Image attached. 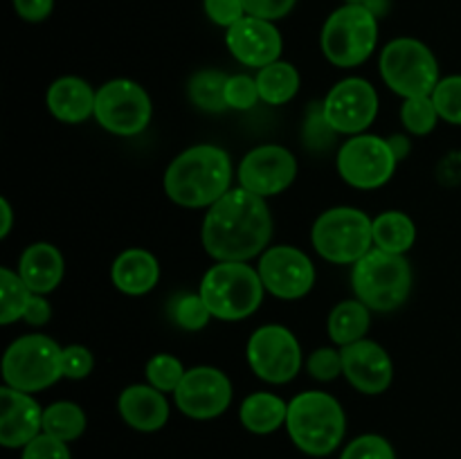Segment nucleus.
Wrapping results in <instances>:
<instances>
[{
    "mask_svg": "<svg viewBox=\"0 0 461 459\" xmlns=\"http://www.w3.org/2000/svg\"><path fill=\"white\" fill-rule=\"evenodd\" d=\"M95 356L88 346L84 345H68L63 346V378L70 381H84L93 374Z\"/></svg>",
    "mask_w": 461,
    "mask_h": 459,
    "instance_id": "obj_38",
    "label": "nucleus"
},
{
    "mask_svg": "<svg viewBox=\"0 0 461 459\" xmlns=\"http://www.w3.org/2000/svg\"><path fill=\"white\" fill-rule=\"evenodd\" d=\"M111 279L117 291L124 295H147L160 282V264L144 248H129L113 261Z\"/></svg>",
    "mask_w": 461,
    "mask_h": 459,
    "instance_id": "obj_23",
    "label": "nucleus"
},
{
    "mask_svg": "<svg viewBox=\"0 0 461 459\" xmlns=\"http://www.w3.org/2000/svg\"><path fill=\"white\" fill-rule=\"evenodd\" d=\"M97 90L81 76H61L45 93V106L54 120L63 124H84L95 117Z\"/></svg>",
    "mask_w": 461,
    "mask_h": 459,
    "instance_id": "obj_21",
    "label": "nucleus"
},
{
    "mask_svg": "<svg viewBox=\"0 0 461 459\" xmlns=\"http://www.w3.org/2000/svg\"><path fill=\"white\" fill-rule=\"evenodd\" d=\"M239 187L261 198L284 194L297 178V160L282 144H259L237 166Z\"/></svg>",
    "mask_w": 461,
    "mask_h": 459,
    "instance_id": "obj_15",
    "label": "nucleus"
},
{
    "mask_svg": "<svg viewBox=\"0 0 461 459\" xmlns=\"http://www.w3.org/2000/svg\"><path fill=\"white\" fill-rule=\"evenodd\" d=\"M225 102L232 111H250L261 102L257 79L250 75H230L228 86H225Z\"/></svg>",
    "mask_w": 461,
    "mask_h": 459,
    "instance_id": "obj_37",
    "label": "nucleus"
},
{
    "mask_svg": "<svg viewBox=\"0 0 461 459\" xmlns=\"http://www.w3.org/2000/svg\"><path fill=\"white\" fill-rule=\"evenodd\" d=\"M266 292L277 300H302L315 284V266L304 250L295 246H273L257 264Z\"/></svg>",
    "mask_w": 461,
    "mask_h": 459,
    "instance_id": "obj_14",
    "label": "nucleus"
},
{
    "mask_svg": "<svg viewBox=\"0 0 461 459\" xmlns=\"http://www.w3.org/2000/svg\"><path fill=\"white\" fill-rule=\"evenodd\" d=\"M225 45L241 66L257 68V70L279 61L284 50V40L277 25L255 16H243L241 21L228 27L225 30Z\"/></svg>",
    "mask_w": 461,
    "mask_h": 459,
    "instance_id": "obj_17",
    "label": "nucleus"
},
{
    "mask_svg": "<svg viewBox=\"0 0 461 459\" xmlns=\"http://www.w3.org/2000/svg\"><path fill=\"white\" fill-rule=\"evenodd\" d=\"M117 410L126 426L138 432H158L169 421V400L165 392L156 390L149 382L124 387L117 399Z\"/></svg>",
    "mask_w": 461,
    "mask_h": 459,
    "instance_id": "obj_20",
    "label": "nucleus"
},
{
    "mask_svg": "<svg viewBox=\"0 0 461 459\" xmlns=\"http://www.w3.org/2000/svg\"><path fill=\"white\" fill-rule=\"evenodd\" d=\"M342 376L360 394L378 396L394 381V363L385 346L363 338L354 345L342 346Z\"/></svg>",
    "mask_w": 461,
    "mask_h": 459,
    "instance_id": "obj_18",
    "label": "nucleus"
},
{
    "mask_svg": "<svg viewBox=\"0 0 461 459\" xmlns=\"http://www.w3.org/2000/svg\"><path fill=\"white\" fill-rule=\"evenodd\" d=\"M43 432V408L34 394L0 387V444L5 448H25Z\"/></svg>",
    "mask_w": 461,
    "mask_h": 459,
    "instance_id": "obj_19",
    "label": "nucleus"
},
{
    "mask_svg": "<svg viewBox=\"0 0 461 459\" xmlns=\"http://www.w3.org/2000/svg\"><path fill=\"white\" fill-rule=\"evenodd\" d=\"M14 12L27 22H41L54 12V0H12Z\"/></svg>",
    "mask_w": 461,
    "mask_h": 459,
    "instance_id": "obj_42",
    "label": "nucleus"
},
{
    "mask_svg": "<svg viewBox=\"0 0 461 459\" xmlns=\"http://www.w3.org/2000/svg\"><path fill=\"white\" fill-rule=\"evenodd\" d=\"M336 166L347 184L369 192V189H381L390 183L392 176L396 174L399 160L387 138L360 133L342 142Z\"/></svg>",
    "mask_w": 461,
    "mask_h": 459,
    "instance_id": "obj_12",
    "label": "nucleus"
},
{
    "mask_svg": "<svg viewBox=\"0 0 461 459\" xmlns=\"http://www.w3.org/2000/svg\"><path fill=\"white\" fill-rule=\"evenodd\" d=\"M255 79L261 102L270 106H284L300 93V72L293 63L282 58L257 70Z\"/></svg>",
    "mask_w": 461,
    "mask_h": 459,
    "instance_id": "obj_27",
    "label": "nucleus"
},
{
    "mask_svg": "<svg viewBox=\"0 0 461 459\" xmlns=\"http://www.w3.org/2000/svg\"><path fill=\"white\" fill-rule=\"evenodd\" d=\"M372 324V310L360 300H345L329 313V338L336 346H349L363 340Z\"/></svg>",
    "mask_w": 461,
    "mask_h": 459,
    "instance_id": "obj_26",
    "label": "nucleus"
},
{
    "mask_svg": "<svg viewBox=\"0 0 461 459\" xmlns=\"http://www.w3.org/2000/svg\"><path fill=\"white\" fill-rule=\"evenodd\" d=\"M430 97L441 120L461 126V75L444 76Z\"/></svg>",
    "mask_w": 461,
    "mask_h": 459,
    "instance_id": "obj_34",
    "label": "nucleus"
},
{
    "mask_svg": "<svg viewBox=\"0 0 461 459\" xmlns=\"http://www.w3.org/2000/svg\"><path fill=\"white\" fill-rule=\"evenodd\" d=\"M34 292L30 291L18 270L0 268V324H14L23 320V313L27 309V302Z\"/></svg>",
    "mask_w": 461,
    "mask_h": 459,
    "instance_id": "obj_30",
    "label": "nucleus"
},
{
    "mask_svg": "<svg viewBox=\"0 0 461 459\" xmlns=\"http://www.w3.org/2000/svg\"><path fill=\"white\" fill-rule=\"evenodd\" d=\"M378 16L367 4L345 3L322 25L320 48L336 68H358L376 52Z\"/></svg>",
    "mask_w": 461,
    "mask_h": 459,
    "instance_id": "obj_6",
    "label": "nucleus"
},
{
    "mask_svg": "<svg viewBox=\"0 0 461 459\" xmlns=\"http://www.w3.org/2000/svg\"><path fill=\"white\" fill-rule=\"evenodd\" d=\"M23 320H25L30 327H45V324L52 320V304L48 302V297L34 292V295L30 297V302H27Z\"/></svg>",
    "mask_w": 461,
    "mask_h": 459,
    "instance_id": "obj_43",
    "label": "nucleus"
},
{
    "mask_svg": "<svg viewBox=\"0 0 461 459\" xmlns=\"http://www.w3.org/2000/svg\"><path fill=\"white\" fill-rule=\"evenodd\" d=\"M273 225L266 198L232 187L207 207L201 241L214 261H250L268 250Z\"/></svg>",
    "mask_w": 461,
    "mask_h": 459,
    "instance_id": "obj_1",
    "label": "nucleus"
},
{
    "mask_svg": "<svg viewBox=\"0 0 461 459\" xmlns=\"http://www.w3.org/2000/svg\"><path fill=\"white\" fill-rule=\"evenodd\" d=\"M378 70L383 84L403 99L428 97L441 81L439 61L432 50L412 36L390 40L381 50Z\"/></svg>",
    "mask_w": 461,
    "mask_h": 459,
    "instance_id": "obj_8",
    "label": "nucleus"
},
{
    "mask_svg": "<svg viewBox=\"0 0 461 459\" xmlns=\"http://www.w3.org/2000/svg\"><path fill=\"white\" fill-rule=\"evenodd\" d=\"M21 459H72V454L66 441L41 432L36 439H32L30 444L23 448Z\"/></svg>",
    "mask_w": 461,
    "mask_h": 459,
    "instance_id": "obj_39",
    "label": "nucleus"
},
{
    "mask_svg": "<svg viewBox=\"0 0 461 459\" xmlns=\"http://www.w3.org/2000/svg\"><path fill=\"white\" fill-rule=\"evenodd\" d=\"M232 394V381L228 374L210 364H201L185 372L183 381L174 392V400L185 417L210 421L230 408Z\"/></svg>",
    "mask_w": 461,
    "mask_h": 459,
    "instance_id": "obj_16",
    "label": "nucleus"
},
{
    "mask_svg": "<svg viewBox=\"0 0 461 459\" xmlns=\"http://www.w3.org/2000/svg\"><path fill=\"white\" fill-rule=\"evenodd\" d=\"M327 124L338 135H360L374 124L378 115V93L363 76H347L338 81L322 102Z\"/></svg>",
    "mask_w": 461,
    "mask_h": 459,
    "instance_id": "obj_13",
    "label": "nucleus"
},
{
    "mask_svg": "<svg viewBox=\"0 0 461 459\" xmlns=\"http://www.w3.org/2000/svg\"><path fill=\"white\" fill-rule=\"evenodd\" d=\"M86 412L72 400H57L43 410V432L57 439L77 441L86 432Z\"/></svg>",
    "mask_w": 461,
    "mask_h": 459,
    "instance_id": "obj_29",
    "label": "nucleus"
},
{
    "mask_svg": "<svg viewBox=\"0 0 461 459\" xmlns=\"http://www.w3.org/2000/svg\"><path fill=\"white\" fill-rule=\"evenodd\" d=\"M203 9L214 25L225 27V30L248 16L243 0H203Z\"/></svg>",
    "mask_w": 461,
    "mask_h": 459,
    "instance_id": "obj_40",
    "label": "nucleus"
},
{
    "mask_svg": "<svg viewBox=\"0 0 461 459\" xmlns=\"http://www.w3.org/2000/svg\"><path fill=\"white\" fill-rule=\"evenodd\" d=\"M185 372H187L185 364L171 354H156L147 360V364H144V374H147L149 385L165 392V394L167 392L174 394L176 387H178L180 381H183Z\"/></svg>",
    "mask_w": 461,
    "mask_h": 459,
    "instance_id": "obj_33",
    "label": "nucleus"
},
{
    "mask_svg": "<svg viewBox=\"0 0 461 459\" xmlns=\"http://www.w3.org/2000/svg\"><path fill=\"white\" fill-rule=\"evenodd\" d=\"M340 459H396V453L385 436L360 435L345 446Z\"/></svg>",
    "mask_w": 461,
    "mask_h": 459,
    "instance_id": "obj_36",
    "label": "nucleus"
},
{
    "mask_svg": "<svg viewBox=\"0 0 461 459\" xmlns=\"http://www.w3.org/2000/svg\"><path fill=\"white\" fill-rule=\"evenodd\" d=\"M162 184L176 205L212 207L232 189V158L216 144H194L169 162Z\"/></svg>",
    "mask_w": 461,
    "mask_h": 459,
    "instance_id": "obj_2",
    "label": "nucleus"
},
{
    "mask_svg": "<svg viewBox=\"0 0 461 459\" xmlns=\"http://www.w3.org/2000/svg\"><path fill=\"white\" fill-rule=\"evenodd\" d=\"M230 75L221 70H205L194 72L192 79L187 84L189 102L205 112H223L228 111V102H225V86H228Z\"/></svg>",
    "mask_w": 461,
    "mask_h": 459,
    "instance_id": "obj_28",
    "label": "nucleus"
},
{
    "mask_svg": "<svg viewBox=\"0 0 461 459\" xmlns=\"http://www.w3.org/2000/svg\"><path fill=\"white\" fill-rule=\"evenodd\" d=\"M153 104L147 90L133 79H111L97 88L95 122L120 138H133L149 126Z\"/></svg>",
    "mask_w": 461,
    "mask_h": 459,
    "instance_id": "obj_10",
    "label": "nucleus"
},
{
    "mask_svg": "<svg viewBox=\"0 0 461 459\" xmlns=\"http://www.w3.org/2000/svg\"><path fill=\"white\" fill-rule=\"evenodd\" d=\"M63 273H66V261H63L61 250L54 243H32L23 250L21 259H18V274L30 286V291L39 292V295L57 291Z\"/></svg>",
    "mask_w": 461,
    "mask_h": 459,
    "instance_id": "obj_22",
    "label": "nucleus"
},
{
    "mask_svg": "<svg viewBox=\"0 0 461 459\" xmlns=\"http://www.w3.org/2000/svg\"><path fill=\"white\" fill-rule=\"evenodd\" d=\"M345 3H354V4H365L367 0H345Z\"/></svg>",
    "mask_w": 461,
    "mask_h": 459,
    "instance_id": "obj_46",
    "label": "nucleus"
},
{
    "mask_svg": "<svg viewBox=\"0 0 461 459\" xmlns=\"http://www.w3.org/2000/svg\"><path fill=\"white\" fill-rule=\"evenodd\" d=\"M169 313L176 327L185 328V331H203L212 320L210 309L198 292H183L171 300Z\"/></svg>",
    "mask_w": 461,
    "mask_h": 459,
    "instance_id": "obj_31",
    "label": "nucleus"
},
{
    "mask_svg": "<svg viewBox=\"0 0 461 459\" xmlns=\"http://www.w3.org/2000/svg\"><path fill=\"white\" fill-rule=\"evenodd\" d=\"M297 0H243L246 4L248 16L264 18V21H279V18L288 16L295 7Z\"/></svg>",
    "mask_w": 461,
    "mask_h": 459,
    "instance_id": "obj_41",
    "label": "nucleus"
},
{
    "mask_svg": "<svg viewBox=\"0 0 461 459\" xmlns=\"http://www.w3.org/2000/svg\"><path fill=\"white\" fill-rule=\"evenodd\" d=\"M198 295L207 304L212 318L239 322L259 310L266 288L257 268L248 261H216L203 274Z\"/></svg>",
    "mask_w": 461,
    "mask_h": 459,
    "instance_id": "obj_4",
    "label": "nucleus"
},
{
    "mask_svg": "<svg viewBox=\"0 0 461 459\" xmlns=\"http://www.w3.org/2000/svg\"><path fill=\"white\" fill-rule=\"evenodd\" d=\"M374 248L392 252V255H408L417 243V225L412 216L399 210H387L378 214L372 223Z\"/></svg>",
    "mask_w": 461,
    "mask_h": 459,
    "instance_id": "obj_25",
    "label": "nucleus"
},
{
    "mask_svg": "<svg viewBox=\"0 0 461 459\" xmlns=\"http://www.w3.org/2000/svg\"><path fill=\"white\" fill-rule=\"evenodd\" d=\"M246 358L252 374L270 385H286L304 364L295 333L284 324H264L252 331L246 345Z\"/></svg>",
    "mask_w": 461,
    "mask_h": 459,
    "instance_id": "obj_11",
    "label": "nucleus"
},
{
    "mask_svg": "<svg viewBox=\"0 0 461 459\" xmlns=\"http://www.w3.org/2000/svg\"><path fill=\"white\" fill-rule=\"evenodd\" d=\"M387 142H390L392 151H394L396 160L399 162L405 160V158L410 156V151H412V142H410L408 135H401V133L390 135V138H387Z\"/></svg>",
    "mask_w": 461,
    "mask_h": 459,
    "instance_id": "obj_44",
    "label": "nucleus"
},
{
    "mask_svg": "<svg viewBox=\"0 0 461 459\" xmlns=\"http://www.w3.org/2000/svg\"><path fill=\"white\" fill-rule=\"evenodd\" d=\"M63 378V346L43 333H27L5 349L3 381L14 390L36 394Z\"/></svg>",
    "mask_w": 461,
    "mask_h": 459,
    "instance_id": "obj_9",
    "label": "nucleus"
},
{
    "mask_svg": "<svg viewBox=\"0 0 461 459\" xmlns=\"http://www.w3.org/2000/svg\"><path fill=\"white\" fill-rule=\"evenodd\" d=\"M306 372L320 382L336 381L338 376H342V349L320 346V349L311 351L309 358H306Z\"/></svg>",
    "mask_w": 461,
    "mask_h": 459,
    "instance_id": "obj_35",
    "label": "nucleus"
},
{
    "mask_svg": "<svg viewBox=\"0 0 461 459\" xmlns=\"http://www.w3.org/2000/svg\"><path fill=\"white\" fill-rule=\"evenodd\" d=\"M288 403L273 392H255L246 396L239 408L241 426L252 435H270L286 426Z\"/></svg>",
    "mask_w": 461,
    "mask_h": 459,
    "instance_id": "obj_24",
    "label": "nucleus"
},
{
    "mask_svg": "<svg viewBox=\"0 0 461 459\" xmlns=\"http://www.w3.org/2000/svg\"><path fill=\"white\" fill-rule=\"evenodd\" d=\"M412 266L405 255L372 248L351 270V288L356 300L369 310L390 313L403 306L412 292Z\"/></svg>",
    "mask_w": 461,
    "mask_h": 459,
    "instance_id": "obj_5",
    "label": "nucleus"
},
{
    "mask_svg": "<svg viewBox=\"0 0 461 459\" xmlns=\"http://www.w3.org/2000/svg\"><path fill=\"white\" fill-rule=\"evenodd\" d=\"M439 112H437L435 102L432 97H412L403 99V106H401V122H403L405 130L410 135H428L435 130L437 122H439Z\"/></svg>",
    "mask_w": 461,
    "mask_h": 459,
    "instance_id": "obj_32",
    "label": "nucleus"
},
{
    "mask_svg": "<svg viewBox=\"0 0 461 459\" xmlns=\"http://www.w3.org/2000/svg\"><path fill=\"white\" fill-rule=\"evenodd\" d=\"M286 430L293 444L311 457H327L347 435V414L329 392H300L288 400Z\"/></svg>",
    "mask_w": 461,
    "mask_h": 459,
    "instance_id": "obj_3",
    "label": "nucleus"
},
{
    "mask_svg": "<svg viewBox=\"0 0 461 459\" xmlns=\"http://www.w3.org/2000/svg\"><path fill=\"white\" fill-rule=\"evenodd\" d=\"M0 214H3V225H0V238H7L12 232L14 223V210L5 196H0Z\"/></svg>",
    "mask_w": 461,
    "mask_h": 459,
    "instance_id": "obj_45",
    "label": "nucleus"
},
{
    "mask_svg": "<svg viewBox=\"0 0 461 459\" xmlns=\"http://www.w3.org/2000/svg\"><path fill=\"white\" fill-rule=\"evenodd\" d=\"M374 219L358 207H331L315 219L311 243L324 261L354 266L374 248Z\"/></svg>",
    "mask_w": 461,
    "mask_h": 459,
    "instance_id": "obj_7",
    "label": "nucleus"
}]
</instances>
